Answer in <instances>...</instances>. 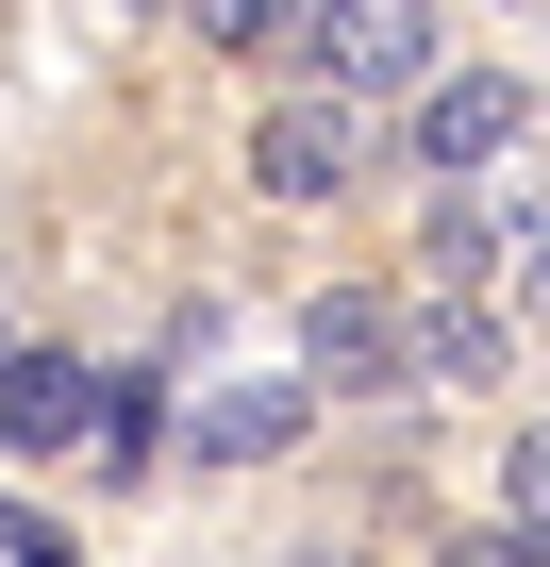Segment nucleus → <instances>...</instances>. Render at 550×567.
<instances>
[{"label": "nucleus", "mask_w": 550, "mask_h": 567, "mask_svg": "<svg viewBox=\"0 0 550 567\" xmlns=\"http://www.w3.org/2000/svg\"><path fill=\"white\" fill-rule=\"evenodd\" d=\"M217 351H234V318L200 301V318H184V401H167L184 434H167V451H200V467H284V451L318 434V384H301V368H217Z\"/></svg>", "instance_id": "f257e3e1"}, {"label": "nucleus", "mask_w": 550, "mask_h": 567, "mask_svg": "<svg viewBox=\"0 0 550 567\" xmlns=\"http://www.w3.org/2000/svg\"><path fill=\"white\" fill-rule=\"evenodd\" d=\"M533 151V84L517 68H434L417 101H401V167L417 184H500Z\"/></svg>", "instance_id": "f03ea898"}, {"label": "nucleus", "mask_w": 550, "mask_h": 567, "mask_svg": "<svg viewBox=\"0 0 550 567\" xmlns=\"http://www.w3.org/2000/svg\"><path fill=\"white\" fill-rule=\"evenodd\" d=\"M301 51H318V84H334V101L401 117V101L450 68V18H434V0H318V18H301Z\"/></svg>", "instance_id": "7ed1b4c3"}, {"label": "nucleus", "mask_w": 550, "mask_h": 567, "mask_svg": "<svg viewBox=\"0 0 550 567\" xmlns=\"http://www.w3.org/2000/svg\"><path fill=\"white\" fill-rule=\"evenodd\" d=\"M234 167H250V200H284V217H318V200H351V167H367V101H334V84H301V101H267V117L234 134Z\"/></svg>", "instance_id": "20e7f679"}, {"label": "nucleus", "mask_w": 550, "mask_h": 567, "mask_svg": "<svg viewBox=\"0 0 550 567\" xmlns=\"http://www.w3.org/2000/svg\"><path fill=\"white\" fill-rule=\"evenodd\" d=\"M500 384V301L484 284H401V351H384V401H484Z\"/></svg>", "instance_id": "39448f33"}, {"label": "nucleus", "mask_w": 550, "mask_h": 567, "mask_svg": "<svg viewBox=\"0 0 550 567\" xmlns=\"http://www.w3.org/2000/svg\"><path fill=\"white\" fill-rule=\"evenodd\" d=\"M384 351H401V284H301L284 368H301L318 401H384Z\"/></svg>", "instance_id": "423d86ee"}, {"label": "nucleus", "mask_w": 550, "mask_h": 567, "mask_svg": "<svg viewBox=\"0 0 550 567\" xmlns=\"http://www.w3.org/2000/svg\"><path fill=\"white\" fill-rule=\"evenodd\" d=\"M84 417H101V368H84V351H51V334L0 351V451L68 467V451H84Z\"/></svg>", "instance_id": "0eeeda50"}, {"label": "nucleus", "mask_w": 550, "mask_h": 567, "mask_svg": "<svg viewBox=\"0 0 550 567\" xmlns=\"http://www.w3.org/2000/svg\"><path fill=\"white\" fill-rule=\"evenodd\" d=\"M84 467H101V484H151V467H167V384H151V368H101V417H84Z\"/></svg>", "instance_id": "6e6552de"}, {"label": "nucleus", "mask_w": 550, "mask_h": 567, "mask_svg": "<svg viewBox=\"0 0 550 567\" xmlns=\"http://www.w3.org/2000/svg\"><path fill=\"white\" fill-rule=\"evenodd\" d=\"M417 267H434V284H484V267H500V200H484V184H434V250H417Z\"/></svg>", "instance_id": "1a4fd4ad"}, {"label": "nucleus", "mask_w": 550, "mask_h": 567, "mask_svg": "<svg viewBox=\"0 0 550 567\" xmlns=\"http://www.w3.org/2000/svg\"><path fill=\"white\" fill-rule=\"evenodd\" d=\"M184 34H217V51H301V18L318 0H167Z\"/></svg>", "instance_id": "9d476101"}, {"label": "nucleus", "mask_w": 550, "mask_h": 567, "mask_svg": "<svg viewBox=\"0 0 550 567\" xmlns=\"http://www.w3.org/2000/svg\"><path fill=\"white\" fill-rule=\"evenodd\" d=\"M500 534H517V550H550V417L500 451Z\"/></svg>", "instance_id": "9b49d317"}, {"label": "nucleus", "mask_w": 550, "mask_h": 567, "mask_svg": "<svg viewBox=\"0 0 550 567\" xmlns=\"http://www.w3.org/2000/svg\"><path fill=\"white\" fill-rule=\"evenodd\" d=\"M500 301L550 318V217H500Z\"/></svg>", "instance_id": "f8f14e48"}, {"label": "nucleus", "mask_w": 550, "mask_h": 567, "mask_svg": "<svg viewBox=\"0 0 550 567\" xmlns=\"http://www.w3.org/2000/svg\"><path fill=\"white\" fill-rule=\"evenodd\" d=\"M0 567H68V534H51L34 501H0Z\"/></svg>", "instance_id": "ddd939ff"}, {"label": "nucleus", "mask_w": 550, "mask_h": 567, "mask_svg": "<svg viewBox=\"0 0 550 567\" xmlns=\"http://www.w3.org/2000/svg\"><path fill=\"white\" fill-rule=\"evenodd\" d=\"M134 18H167V0H134Z\"/></svg>", "instance_id": "4468645a"}]
</instances>
